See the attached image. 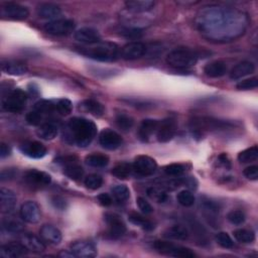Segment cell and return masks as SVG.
I'll use <instances>...</instances> for the list:
<instances>
[{
    "instance_id": "cell-44",
    "label": "cell",
    "mask_w": 258,
    "mask_h": 258,
    "mask_svg": "<svg viewBox=\"0 0 258 258\" xmlns=\"http://www.w3.org/2000/svg\"><path fill=\"white\" fill-rule=\"evenodd\" d=\"M217 243L223 247V248H226V249H230L234 246V242L232 240V238L230 237L229 234H227L226 232H219L216 237H215Z\"/></svg>"
},
{
    "instance_id": "cell-42",
    "label": "cell",
    "mask_w": 258,
    "mask_h": 258,
    "mask_svg": "<svg viewBox=\"0 0 258 258\" xmlns=\"http://www.w3.org/2000/svg\"><path fill=\"white\" fill-rule=\"evenodd\" d=\"M176 200L178 204L181 205L182 207H191L195 204V197L187 189H183L179 191L176 196Z\"/></svg>"
},
{
    "instance_id": "cell-21",
    "label": "cell",
    "mask_w": 258,
    "mask_h": 258,
    "mask_svg": "<svg viewBox=\"0 0 258 258\" xmlns=\"http://www.w3.org/2000/svg\"><path fill=\"white\" fill-rule=\"evenodd\" d=\"M17 198L15 194L6 187H2L0 189V209L4 214L11 213L16 205Z\"/></svg>"
},
{
    "instance_id": "cell-35",
    "label": "cell",
    "mask_w": 258,
    "mask_h": 258,
    "mask_svg": "<svg viewBox=\"0 0 258 258\" xmlns=\"http://www.w3.org/2000/svg\"><path fill=\"white\" fill-rule=\"evenodd\" d=\"M2 228L8 233L16 234L23 231L24 226L19 220H16L12 217H7L2 221Z\"/></svg>"
},
{
    "instance_id": "cell-38",
    "label": "cell",
    "mask_w": 258,
    "mask_h": 258,
    "mask_svg": "<svg viewBox=\"0 0 258 258\" xmlns=\"http://www.w3.org/2000/svg\"><path fill=\"white\" fill-rule=\"evenodd\" d=\"M116 124L117 126L123 130V131H128L130 130L133 125H134V120L131 116L127 115V114H124V113H119L116 115Z\"/></svg>"
},
{
    "instance_id": "cell-51",
    "label": "cell",
    "mask_w": 258,
    "mask_h": 258,
    "mask_svg": "<svg viewBox=\"0 0 258 258\" xmlns=\"http://www.w3.org/2000/svg\"><path fill=\"white\" fill-rule=\"evenodd\" d=\"M243 173H244V175H245L248 179L257 180V178H258V166H257V165L248 166V167H246V168L243 170Z\"/></svg>"
},
{
    "instance_id": "cell-12",
    "label": "cell",
    "mask_w": 258,
    "mask_h": 258,
    "mask_svg": "<svg viewBox=\"0 0 258 258\" xmlns=\"http://www.w3.org/2000/svg\"><path fill=\"white\" fill-rule=\"evenodd\" d=\"M40 209L39 206L33 201H27L22 204L20 208L21 219L29 224H36L40 220Z\"/></svg>"
},
{
    "instance_id": "cell-24",
    "label": "cell",
    "mask_w": 258,
    "mask_h": 258,
    "mask_svg": "<svg viewBox=\"0 0 258 258\" xmlns=\"http://www.w3.org/2000/svg\"><path fill=\"white\" fill-rule=\"evenodd\" d=\"M59 131V126L54 120L44 121L37 129V135L44 140H52L56 137Z\"/></svg>"
},
{
    "instance_id": "cell-11",
    "label": "cell",
    "mask_w": 258,
    "mask_h": 258,
    "mask_svg": "<svg viewBox=\"0 0 258 258\" xmlns=\"http://www.w3.org/2000/svg\"><path fill=\"white\" fill-rule=\"evenodd\" d=\"M99 142L105 149L115 150L122 144V137L110 128L103 129L99 136Z\"/></svg>"
},
{
    "instance_id": "cell-9",
    "label": "cell",
    "mask_w": 258,
    "mask_h": 258,
    "mask_svg": "<svg viewBox=\"0 0 258 258\" xmlns=\"http://www.w3.org/2000/svg\"><path fill=\"white\" fill-rule=\"evenodd\" d=\"M0 13L2 17L13 20H23L26 19L29 15V11L25 6L14 2H8L3 4Z\"/></svg>"
},
{
    "instance_id": "cell-33",
    "label": "cell",
    "mask_w": 258,
    "mask_h": 258,
    "mask_svg": "<svg viewBox=\"0 0 258 258\" xmlns=\"http://www.w3.org/2000/svg\"><path fill=\"white\" fill-rule=\"evenodd\" d=\"M111 172L114 176H116L119 179H126L133 172V167L132 164L128 162H120L112 168Z\"/></svg>"
},
{
    "instance_id": "cell-40",
    "label": "cell",
    "mask_w": 258,
    "mask_h": 258,
    "mask_svg": "<svg viewBox=\"0 0 258 258\" xmlns=\"http://www.w3.org/2000/svg\"><path fill=\"white\" fill-rule=\"evenodd\" d=\"M234 238L241 243H252L255 240V234L251 230L238 229L234 231Z\"/></svg>"
},
{
    "instance_id": "cell-23",
    "label": "cell",
    "mask_w": 258,
    "mask_h": 258,
    "mask_svg": "<svg viewBox=\"0 0 258 258\" xmlns=\"http://www.w3.org/2000/svg\"><path fill=\"white\" fill-rule=\"evenodd\" d=\"M39 234H40V237L43 241H45L49 244H53V245L59 244L61 239H62L60 231L56 227H54L52 225H49V224L43 225L40 228Z\"/></svg>"
},
{
    "instance_id": "cell-52",
    "label": "cell",
    "mask_w": 258,
    "mask_h": 258,
    "mask_svg": "<svg viewBox=\"0 0 258 258\" xmlns=\"http://www.w3.org/2000/svg\"><path fill=\"white\" fill-rule=\"evenodd\" d=\"M17 174V169L16 168H4L1 171L0 174V179L1 181H6L13 179Z\"/></svg>"
},
{
    "instance_id": "cell-20",
    "label": "cell",
    "mask_w": 258,
    "mask_h": 258,
    "mask_svg": "<svg viewBox=\"0 0 258 258\" xmlns=\"http://www.w3.org/2000/svg\"><path fill=\"white\" fill-rule=\"evenodd\" d=\"M159 121L154 119H145L141 122L138 130V137L142 142H148L151 137L156 134Z\"/></svg>"
},
{
    "instance_id": "cell-54",
    "label": "cell",
    "mask_w": 258,
    "mask_h": 258,
    "mask_svg": "<svg viewBox=\"0 0 258 258\" xmlns=\"http://www.w3.org/2000/svg\"><path fill=\"white\" fill-rule=\"evenodd\" d=\"M97 200L99 202V204L103 207H109L112 205L113 203V200L111 198V196L109 194H106V192H102L100 194L98 197H97Z\"/></svg>"
},
{
    "instance_id": "cell-16",
    "label": "cell",
    "mask_w": 258,
    "mask_h": 258,
    "mask_svg": "<svg viewBox=\"0 0 258 258\" xmlns=\"http://www.w3.org/2000/svg\"><path fill=\"white\" fill-rule=\"evenodd\" d=\"M19 149L24 155H26L30 158H35V159L42 158L43 156H45V154L47 152L46 147L38 141L23 142L19 146Z\"/></svg>"
},
{
    "instance_id": "cell-39",
    "label": "cell",
    "mask_w": 258,
    "mask_h": 258,
    "mask_svg": "<svg viewBox=\"0 0 258 258\" xmlns=\"http://www.w3.org/2000/svg\"><path fill=\"white\" fill-rule=\"evenodd\" d=\"M112 194L114 199L119 202V203H123L125 201H127L130 197V190L129 188L124 185V184H117L112 188Z\"/></svg>"
},
{
    "instance_id": "cell-50",
    "label": "cell",
    "mask_w": 258,
    "mask_h": 258,
    "mask_svg": "<svg viewBox=\"0 0 258 258\" xmlns=\"http://www.w3.org/2000/svg\"><path fill=\"white\" fill-rule=\"evenodd\" d=\"M136 202H137V205H138L139 210H140L143 214L148 215V214H151V213L153 212L152 206H151L144 198L139 197V198H137V201H136Z\"/></svg>"
},
{
    "instance_id": "cell-10",
    "label": "cell",
    "mask_w": 258,
    "mask_h": 258,
    "mask_svg": "<svg viewBox=\"0 0 258 258\" xmlns=\"http://www.w3.org/2000/svg\"><path fill=\"white\" fill-rule=\"evenodd\" d=\"M104 220L108 226V231L111 237L119 238L126 232V226L123 220L115 213H106Z\"/></svg>"
},
{
    "instance_id": "cell-31",
    "label": "cell",
    "mask_w": 258,
    "mask_h": 258,
    "mask_svg": "<svg viewBox=\"0 0 258 258\" xmlns=\"http://www.w3.org/2000/svg\"><path fill=\"white\" fill-rule=\"evenodd\" d=\"M164 237L173 240H186L188 238V232L185 227L181 225H173L166 229L164 232Z\"/></svg>"
},
{
    "instance_id": "cell-19",
    "label": "cell",
    "mask_w": 258,
    "mask_h": 258,
    "mask_svg": "<svg viewBox=\"0 0 258 258\" xmlns=\"http://www.w3.org/2000/svg\"><path fill=\"white\" fill-rule=\"evenodd\" d=\"M75 39L79 42L86 44H93L101 41V36L95 28L82 27L75 32Z\"/></svg>"
},
{
    "instance_id": "cell-41",
    "label": "cell",
    "mask_w": 258,
    "mask_h": 258,
    "mask_svg": "<svg viewBox=\"0 0 258 258\" xmlns=\"http://www.w3.org/2000/svg\"><path fill=\"white\" fill-rule=\"evenodd\" d=\"M147 195L150 199L154 200L157 203H164L168 199L166 191L163 188L157 186H151L147 188Z\"/></svg>"
},
{
    "instance_id": "cell-27",
    "label": "cell",
    "mask_w": 258,
    "mask_h": 258,
    "mask_svg": "<svg viewBox=\"0 0 258 258\" xmlns=\"http://www.w3.org/2000/svg\"><path fill=\"white\" fill-rule=\"evenodd\" d=\"M79 109L85 113H89L96 117H101L105 112L104 106L100 102L93 99H87L82 101L79 104Z\"/></svg>"
},
{
    "instance_id": "cell-6",
    "label": "cell",
    "mask_w": 258,
    "mask_h": 258,
    "mask_svg": "<svg viewBox=\"0 0 258 258\" xmlns=\"http://www.w3.org/2000/svg\"><path fill=\"white\" fill-rule=\"evenodd\" d=\"M153 248L164 255L173 256V257H180V258H194L196 254L186 247L175 245L168 241L157 240L153 243Z\"/></svg>"
},
{
    "instance_id": "cell-18",
    "label": "cell",
    "mask_w": 258,
    "mask_h": 258,
    "mask_svg": "<svg viewBox=\"0 0 258 258\" xmlns=\"http://www.w3.org/2000/svg\"><path fill=\"white\" fill-rule=\"evenodd\" d=\"M28 249L21 242H10L2 245L0 248V256L4 258H17L26 255Z\"/></svg>"
},
{
    "instance_id": "cell-3",
    "label": "cell",
    "mask_w": 258,
    "mask_h": 258,
    "mask_svg": "<svg viewBox=\"0 0 258 258\" xmlns=\"http://www.w3.org/2000/svg\"><path fill=\"white\" fill-rule=\"evenodd\" d=\"M76 49L79 53L100 61H113L120 55L118 45L109 41L81 45L77 46Z\"/></svg>"
},
{
    "instance_id": "cell-46",
    "label": "cell",
    "mask_w": 258,
    "mask_h": 258,
    "mask_svg": "<svg viewBox=\"0 0 258 258\" xmlns=\"http://www.w3.org/2000/svg\"><path fill=\"white\" fill-rule=\"evenodd\" d=\"M227 219L234 225H241L245 222V214L240 210H233L228 213Z\"/></svg>"
},
{
    "instance_id": "cell-28",
    "label": "cell",
    "mask_w": 258,
    "mask_h": 258,
    "mask_svg": "<svg viewBox=\"0 0 258 258\" xmlns=\"http://www.w3.org/2000/svg\"><path fill=\"white\" fill-rule=\"evenodd\" d=\"M255 71V66L253 62L245 60L242 62H239L238 64H236L230 73V78L232 80H238L241 79L245 76H248L250 74H252Z\"/></svg>"
},
{
    "instance_id": "cell-37",
    "label": "cell",
    "mask_w": 258,
    "mask_h": 258,
    "mask_svg": "<svg viewBox=\"0 0 258 258\" xmlns=\"http://www.w3.org/2000/svg\"><path fill=\"white\" fill-rule=\"evenodd\" d=\"M258 158V147L256 145L249 147L238 154V160L241 163H248L255 161Z\"/></svg>"
},
{
    "instance_id": "cell-1",
    "label": "cell",
    "mask_w": 258,
    "mask_h": 258,
    "mask_svg": "<svg viewBox=\"0 0 258 258\" xmlns=\"http://www.w3.org/2000/svg\"><path fill=\"white\" fill-rule=\"evenodd\" d=\"M246 18L242 12L230 9H223V7H210V9L201 12L198 20L199 29L209 35H230V30L235 33L243 31L244 25L234 24V20Z\"/></svg>"
},
{
    "instance_id": "cell-29",
    "label": "cell",
    "mask_w": 258,
    "mask_h": 258,
    "mask_svg": "<svg viewBox=\"0 0 258 258\" xmlns=\"http://www.w3.org/2000/svg\"><path fill=\"white\" fill-rule=\"evenodd\" d=\"M21 243L28 249V251L32 252H42L45 249V245L42 240H40L38 237L34 236L33 234H25L21 238Z\"/></svg>"
},
{
    "instance_id": "cell-53",
    "label": "cell",
    "mask_w": 258,
    "mask_h": 258,
    "mask_svg": "<svg viewBox=\"0 0 258 258\" xmlns=\"http://www.w3.org/2000/svg\"><path fill=\"white\" fill-rule=\"evenodd\" d=\"M51 204L52 206L59 210V211H63L67 209V201L64 199H62L61 197H58V196H54L51 198Z\"/></svg>"
},
{
    "instance_id": "cell-56",
    "label": "cell",
    "mask_w": 258,
    "mask_h": 258,
    "mask_svg": "<svg viewBox=\"0 0 258 258\" xmlns=\"http://www.w3.org/2000/svg\"><path fill=\"white\" fill-rule=\"evenodd\" d=\"M10 153H11V148L5 143H1V145H0V157L5 158V157L9 156Z\"/></svg>"
},
{
    "instance_id": "cell-14",
    "label": "cell",
    "mask_w": 258,
    "mask_h": 258,
    "mask_svg": "<svg viewBox=\"0 0 258 258\" xmlns=\"http://www.w3.org/2000/svg\"><path fill=\"white\" fill-rule=\"evenodd\" d=\"M71 251L75 257L92 258L97 255V249L90 241H75L71 245Z\"/></svg>"
},
{
    "instance_id": "cell-47",
    "label": "cell",
    "mask_w": 258,
    "mask_h": 258,
    "mask_svg": "<svg viewBox=\"0 0 258 258\" xmlns=\"http://www.w3.org/2000/svg\"><path fill=\"white\" fill-rule=\"evenodd\" d=\"M164 172L170 176H178L184 172V166L180 163H171L163 168Z\"/></svg>"
},
{
    "instance_id": "cell-15",
    "label": "cell",
    "mask_w": 258,
    "mask_h": 258,
    "mask_svg": "<svg viewBox=\"0 0 258 258\" xmlns=\"http://www.w3.org/2000/svg\"><path fill=\"white\" fill-rule=\"evenodd\" d=\"M146 52V45L140 41H132L125 44L120 49V55L124 59H136Z\"/></svg>"
},
{
    "instance_id": "cell-22",
    "label": "cell",
    "mask_w": 258,
    "mask_h": 258,
    "mask_svg": "<svg viewBox=\"0 0 258 258\" xmlns=\"http://www.w3.org/2000/svg\"><path fill=\"white\" fill-rule=\"evenodd\" d=\"M1 70L3 73L13 76H21L27 73L28 69L27 66L20 60H14V59H7L1 61Z\"/></svg>"
},
{
    "instance_id": "cell-43",
    "label": "cell",
    "mask_w": 258,
    "mask_h": 258,
    "mask_svg": "<svg viewBox=\"0 0 258 258\" xmlns=\"http://www.w3.org/2000/svg\"><path fill=\"white\" fill-rule=\"evenodd\" d=\"M84 183L90 189H98L103 184V177L96 173L89 174L88 176H86Z\"/></svg>"
},
{
    "instance_id": "cell-26",
    "label": "cell",
    "mask_w": 258,
    "mask_h": 258,
    "mask_svg": "<svg viewBox=\"0 0 258 258\" xmlns=\"http://www.w3.org/2000/svg\"><path fill=\"white\" fill-rule=\"evenodd\" d=\"M228 72L227 63L222 60H214L207 63L204 68V73L210 78H221Z\"/></svg>"
},
{
    "instance_id": "cell-13",
    "label": "cell",
    "mask_w": 258,
    "mask_h": 258,
    "mask_svg": "<svg viewBox=\"0 0 258 258\" xmlns=\"http://www.w3.org/2000/svg\"><path fill=\"white\" fill-rule=\"evenodd\" d=\"M24 180L28 185L32 187H42L50 183L51 176L44 171H40L37 169H30L25 172Z\"/></svg>"
},
{
    "instance_id": "cell-45",
    "label": "cell",
    "mask_w": 258,
    "mask_h": 258,
    "mask_svg": "<svg viewBox=\"0 0 258 258\" xmlns=\"http://www.w3.org/2000/svg\"><path fill=\"white\" fill-rule=\"evenodd\" d=\"M72 102L69 99H57L58 116H67L72 112Z\"/></svg>"
},
{
    "instance_id": "cell-7",
    "label": "cell",
    "mask_w": 258,
    "mask_h": 258,
    "mask_svg": "<svg viewBox=\"0 0 258 258\" xmlns=\"http://www.w3.org/2000/svg\"><path fill=\"white\" fill-rule=\"evenodd\" d=\"M75 27H76V24L72 19H64V18L48 21L43 25V29L46 33L55 35V36L69 35L72 32H74Z\"/></svg>"
},
{
    "instance_id": "cell-5",
    "label": "cell",
    "mask_w": 258,
    "mask_h": 258,
    "mask_svg": "<svg viewBox=\"0 0 258 258\" xmlns=\"http://www.w3.org/2000/svg\"><path fill=\"white\" fill-rule=\"evenodd\" d=\"M27 95L20 89H14L7 92L1 99L2 108L11 113L21 112L26 105Z\"/></svg>"
},
{
    "instance_id": "cell-2",
    "label": "cell",
    "mask_w": 258,
    "mask_h": 258,
    "mask_svg": "<svg viewBox=\"0 0 258 258\" xmlns=\"http://www.w3.org/2000/svg\"><path fill=\"white\" fill-rule=\"evenodd\" d=\"M97 134L96 124L86 118L74 117L68 121L62 131L63 139L73 145L87 147Z\"/></svg>"
},
{
    "instance_id": "cell-17",
    "label": "cell",
    "mask_w": 258,
    "mask_h": 258,
    "mask_svg": "<svg viewBox=\"0 0 258 258\" xmlns=\"http://www.w3.org/2000/svg\"><path fill=\"white\" fill-rule=\"evenodd\" d=\"M176 131L175 121L171 118L165 119L159 122V126L156 132V137L159 142H168L171 140Z\"/></svg>"
},
{
    "instance_id": "cell-25",
    "label": "cell",
    "mask_w": 258,
    "mask_h": 258,
    "mask_svg": "<svg viewBox=\"0 0 258 258\" xmlns=\"http://www.w3.org/2000/svg\"><path fill=\"white\" fill-rule=\"evenodd\" d=\"M36 13L38 17L52 21L60 15L61 10L57 5L53 3H42L36 8Z\"/></svg>"
},
{
    "instance_id": "cell-34",
    "label": "cell",
    "mask_w": 258,
    "mask_h": 258,
    "mask_svg": "<svg viewBox=\"0 0 258 258\" xmlns=\"http://www.w3.org/2000/svg\"><path fill=\"white\" fill-rule=\"evenodd\" d=\"M85 161L93 167H105L109 163V157L102 153H92L86 156Z\"/></svg>"
},
{
    "instance_id": "cell-48",
    "label": "cell",
    "mask_w": 258,
    "mask_h": 258,
    "mask_svg": "<svg viewBox=\"0 0 258 258\" xmlns=\"http://www.w3.org/2000/svg\"><path fill=\"white\" fill-rule=\"evenodd\" d=\"M43 116L37 111L33 110L26 115V122L32 126H39L43 123Z\"/></svg>"
},
{
    "instance_id": "cell-30",
    "label": "cell",
    "mask_w": 258,
    "mask_h": 258,
    "mask_svg": "<svg viewBox=\"0 0 258 258\" xmlns=\"http://www.w3.org/2000/svg\"><path fill=\"white\" fill-rule=\"evenodd\" d=\"M125 6L132 12H145L153 8L154 2L150 0H129L125 2Z\"/></svg>"
},
{
    "instance_id": "cell-32",
    "label": "cell",
    "mask_w": 258,
    "mask_h": 258,
    "mask_svg": "<svg viewBox=\"0 0 258 258\" xmlns=\"http://www.w3.org/2000/svg\"><path fill=\"white\" fill-rule=\"evenodd\" d=\"M63 173L73 180H79L84 175V169L79 164V159L63 166Z\"/></svg>"
},
{
    "instance_id": "cell-55",
    "label": "cell",
    "mask_w": 258,
    "mask_h": 258,
    "mask_svg": "<svg viewBox=\"0 0 258 258\" xmlns=\"http://www.w3.org/2000/svg\"><path fill=\"white\" fill-rule=\"evenodd\" d=\"M218 160H219V163L222 166H224V167H226L228 169L231 168V161H230V159H229V157H228V155L226 153H221L218 156Z\"/></svg>"
},
{
    "instance_id": "cell-49",
    "label": "cell",
    "mask_w": 258,
    "mask_h": 258,
    "mask_svg": "<svg viewBox=\"0 0 258 258\" xmlns=\"http://www.w3.org/2000/svg\"><path fill=\"white\" fill-rule=\"evenodd\" d=\"M257 86H258V79H257V77H253V78L246 79V80L239 82L236 85V88L238 90H251V89L256 88Z\"/></svg>"
},
{
    "instance_id": "cell-8",
    "label": "cell",
    "mask_w": 258,
    "mask_h": 258,
    "mask_svg": "<svg viewBox=\"0 0 258 258\" xmlns=\"http://www.w3.org/2000/svg\"><path fill=\"white\" fill-rule=\"evenodd\" d=\"M133 171L140 176H148L155 172L157 168L156 161L148 155H138L135 157L133 164Z\"/></svg>"
},
{
    "instance_id": "cell-36",
    "label": "cell",
    "mask_w": 258,
    "mask_h": 258,
    "mask_svg": "<svg viewBox=\"0 0 258 258\" xmlns=\"http://www.w3.org/2000/svg\"><path fill=\"white\" fill-rule=\"evenodd\" d=\"M128 218H129V221H130L132 224L141 227V228H142L143 230H145V231H151V230L154 229V224H153L151 221L147 220L146 218L142 217L141 215H139V214H137V213H131V214H129Z\"/></svg>"
},
{
    "instance_id": "cell-4",
    "label": "cell",
    "mask_w": 258,
    "mask_h": 258,
    "mask_svg": "<svg viewBox=\"0 0 258 258\" xmlns=\"http://www.w3.org/2000/svg\"><path fill=\"white\" fill-rule=\"evenodd\" d=\"M198 53L186 47H178L171 50L166 56V62L176 69H187L195 66L198 61Z\"/></svg>"
}]
</instances>
